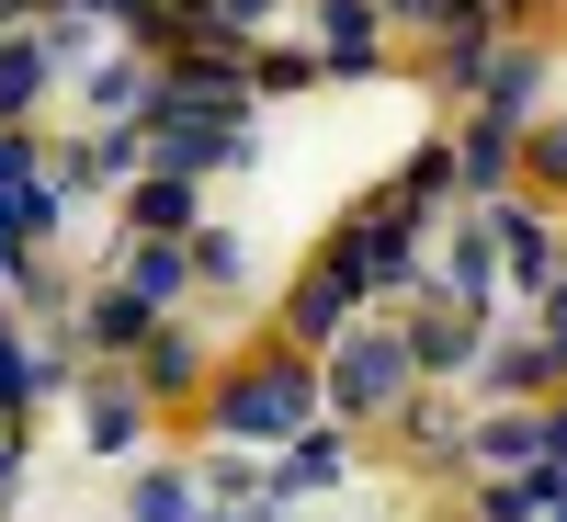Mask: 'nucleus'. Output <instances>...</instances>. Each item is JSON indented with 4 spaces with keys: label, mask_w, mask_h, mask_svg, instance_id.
Masks as SVG:
<instances>
[{
    "label": "nucleus",
    "mask_w": 567,
    "mask_h": 522,
    "mask_svg": "<svg viewBox=\"0 0 567 522\" xmlns=\"http://www.w3.org/2000/svg\"><path fill=\"white\" fill-rule=\"evenodd\" d=\"M318 387H329V409H341V420H386V409H409V387H420L409 329H341V341H329V364H318Z\"/></svg>",
    "instance_id": "obj_1"
},
{
    "label": "nucleus",
    "mask_w": 567,
    "mask_h": 522,
    "mask_svg": "<svg viewBox=\"0 0 567 522\" xmlns=\"http://www.w3.org/2000/svg\"><path fill=\"white\" fill-rule=\"evenodd\" d=\"M318 398H329V387L307 375V352H272L261 375H239V387H216V432H227V443H296Z\"/></svg>",
    "instance_id": "obj_2"
},
{
    "label": "nucleus",
    "mask_w": 567,
    "mask_h": 522,
    "mask_svg": "<svg viewBox=\"0 0 567 522\" xmlns=\"http://www.w3.org/2000/svg\"><path fill=\"white\" fill-rule=\"evenodd\" d=\"M409 250H420V216L398 205V194H374V205H352V227L329 239V262H341L363 296H386V284H409Z\"/></svg>",
    "instance_id": "obj_3"
},
{
    "label": "nucleus",
    "mask_w": 567,
    "mask_h": 522,
    "mask_svg": "<svg viewBox=\"0 0 567 522\" xmlns=\"http://www.w3.org/2000/svg\"><path fill=\"white\" fill-rule=\"evenodd\" d=\"M352 307H363V284H352L341 262L318 250V262L296 273V296H284V329H296V341H318V352H329V341H341V329H352Z\"/></svg>",
    "instance_id": "obj_4"
},
{
    "label": "nucleus",
    "mask_w": 567,
    "mask_h": 522,
    "mask_svg": "<svg viewBox=\"0 0 567 522\" xmlns=\"http://www.w3.org/2000/svg\"><path fill=\"white\" fill-rule=\"evenodd\" d=\"M409 352H420V375H465V364H477V307L432 296V307L409 318Z\"/></svg>",
    "instance_id": "obj_5"
},
{
    "label": "nucleus",
    "mask_w": 567,
    "mask_h": 522,
    "mask_svg": "<svg viewBox=\"0 0 567 522\" xmlns=\"http://www.w3.org/2000/svg\"><path fill=\"white\" fill-rule=\"evenodd\" d=\"M477 216H488V239L511 250V273H523V284H556L567 250H556V227H545L534 205H511V194H499V205H477Z\"/></svg>",
    "instance_id": "obj_6"
},
{
    "label": "nucleus",
    "mask_w": 567,
    "mask_h": 522,
    "mask_svg": "<svg viewBox=\"0 0 567 522\" xmlns=\"http://www.w3.org/2000/svg\"><path fill=\"white\" fill-rule=\"evenodd\" d=\"M465 454H477V465H499V478L545 465V409H488L477 432H465Z\"/></svg>",
    "instance_id": "obj_7"
},
{
    "label": "nucleus",
    "mask_w": 567,
    "mask_h": 522,
    "mask_svg": "<svg viewBox=\"0 0 567 522\" xmlns=\"http://www.w3.org/2000/svg\"><path fill=\"white\" fill-rule=\"evenodd\" d=\"M374 0H318V45H329V69H374Z\"/></svg>",
    "instance_id": "obj_8"
},
{
    "label": "nucleus",
    "mask_w": 567,
    "mask_h": 522,
    "mask_svg": "<svg viewBox=\"0 0 567 522\" xmlns=\"http://www.w3.org/2000/svg\"><path fill=\"white\" fill-rule=\"evenodd\" d=\"M45 80H58V45H45V34H34V45H23V34H0V114H23Z\"/></svg>",
    "instance_id": "obj_9"
},
{
    "label": "nucleus",
    "mask_w": 567,
    "mask_h": 522,
    "mask_svg": "<svg viewBox=\"0 0 567 522\" xmlns=\"http://www.w3.org/2000/svg\"><path fill=\"white\" fill-rule=\"evenodd\" d=\"M182 216H194V182H182V171H159L148 194H136V227H148V239H171Z\"/></svg>",
    "instance_id": "obj_10"
},
{
    "label": "nucleus",
    "mask_w": 567,
    "mask_h": 522,
    "mask_svg": "<svg viewBox=\"0 0 567 522\" xmlns=\"http://www.w3.org/2000/svg\"><path fill=\"white\" fill-rule=\"evenodd\" d=\"M341 478V443L329 432H296V454H284V489H329Z\"/></svg>",
    "instance_id": "obj_11"
},
{
    "label": "nucleus",
    "mask_w": 567,
    "mask_h": 522,
    "mask_svg": "<svg viewBox=\"0 0 567 522\" xmlns=\"http://www.w3.org/2000/svg\"><path fill=\"white\" fill-rule=\"evenodd\" d=\"M45 375H58V364H34V352H12V329H0V409H12V398H34Z\"/></svg>",
    "instance_id": "obj_12"
},
{
    "label": "nucleus",
    "mask_w": 567,
    "mask_h": 522,
    "mask_svg": "<svg viewBox=\"0 0 567 522\" xmlns=\"http://www.w3.org/2000/svg\"><path fill=\"white\" fill-rule=\"evenodd\" d=\"M148 387H194V341H182V329L148 341Z\"/></svg>",
    "instance_id": "obj_13"
},
{
    "label": "nucleus",
    "mask_w": 567,
    "mask_h": 522,
    "mask_svg": "<svg viewBox=\"0 0 567 522\" xmlns=\"http://www.w3.org/2000/svg\"><path fill=\"white\" fill-rule=\"evenodd\" d=\"M91 432L125 454V443H136V398H114V387H103V398H91Z\"/></svg>",
    "instance_id": "obj_14"
},
{
    "label": "nucleus",
    "mask_w": 567,
    "mask_h": 522,
    "mask_svg": "<svg viewBox=\"0 0 567 522\" xmlns=\"http://www.w3.org/2000/svg\"><path fill=\"white\" fill-rule=\"evenodd\" d=\"M194 273H205V284H239V239H227V227H205V239H194Z\"/></svg>",
    "instance_id": "obj_15"
},
{
    "label": "nucleus",
    "mask_w": 567,
    "mask_h": 522,
    "mask_svg": "<svg viewBox=\"0 0 567 522\" xmlns=\"http://www.w3.org/2000/svg\"><path fill=\"white\" fill-rule=\"evenodd\" d=\"M523 160H534V182H545V194H567V125H545Z\"/></svg>",
    "instance_id": "obj_16"
},
{
    "label": "nucleus",
    "mask_w": 567,
    "mask_h": 522,
    "mask_svg": "<svg viewBox=\"0 0 567 522\" xmlns=\"http://www.w3.org/2000/svg\"><path fill=\"white\" fill-rule=\"evenodd\" d=\"M272 12H284V0H216V34H227V45H239V34H261Z\"/></svg>",
    "instance_id": "obj_17"
},
{
    "label": "nucleus",
    "mask_w": 567,
    "mask_h": 522,
    "mask_svg": "<svg viewBox=\"0 0 567 522\" xmlns=\"http://www.w3.org/2000/svg\"><path fill=\"white\" fill-rule=\"evenodd\" d=\"M136 522H182V478H148V489H136Z\"/></svg>",
    "instance_id": "obj_18"
},
{
    "label": "nucleus",
    "mask_w": 567,
    "mask_h": 522,
    "mask_svg": "<svg viewBox=\"0 0 567 522\" xmlns=\"http://www.w3.org/2000/svg\"><path fill=\"white\" fill-rule=\"evenodd\" d=\"M386 23H443V0H374Z\"/></svg>",
    "instance_id": "obj_19"
},
{
    "label": "nucleus",
    "mask_w": 567,
    "mask_h": 522,
    "mask_svg": "<svg viewBox=\"0 0 567 522\" xmlns=\"http://www.w3.org/2000/svg\"><path fill=\"white\" fill-rule=\"evenodd\" d=\"M511 12H534V0H488V23H511Z\"/></svg>",
    "instance_id": "obj_20"
},
{
    "label": "nucleus",
    "mask_w": 567,
    "mask_h": 522,
    "mask_svg": "<svg viewBox=\"0 0 567 522\" xmlns=\"http://www.w3.org/2000/svg\"><path fill=\"white\" fill-rule=\"evenodd\" d=\"M0 262H23V239H12V227H0Z\"/></svg>",
    "instance_id": "obj_21"
},
{
    "label": "nucleus",
    "mask_w": 567,
    "mask_h": 522,
    "mask_svg": "<svg viewBox=\"0 0 567 522\" xmlns=\"http://www.w3.org/2000/svg\"><path fill=\"white\" fill-rule=\"evenodd\" d=\"M0 478H12V432H0Z\"/></svg>",
    "instance_id": "obj_22"
},
{
    "label": "nucleus",
    "mask_w": 567,
    "mask_h": 522,
    "mask_svg": "<svg viewBox=\"0 0 567 522\" xmlns=\"http://www.w3.org/2000/svg\"><path fill=\"white\" fill-rule=\"evenodd\" d=\"M545 296H567V262H556V284H545Z\"/></svg>",
    "instance_id": "obj_23"
},
{
    "label": "nucleus",
    "mask_w": 567,
    "mask_h": 522,
    "mask_svg": "<svg viewBox=\"0 0 567 522\" xmlns=\"http://www.w3.org/2000/svg\"><path fill=\"white\" fill-rule=\"evenodd\" d=\"M216 522H239V511H216Z\"/></svg>",
    "instance_id": "obj_24"
},
{
    "label": "nucleus",
    "mask_w": 567,
    "mask_h": 522,
    "mask_svg": "<svg viewBox=\"0 0 567 522\" xmlns=\"http://www.w3.org/2000/svg\"><path fill=\"white\" fill-rule=\"evenodd\" d=\"M556 522H567V511H556Z\"/></svg>",
    "instance_id": "obj_25"
}]
</instances>
